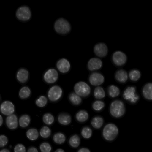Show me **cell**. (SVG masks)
Segmentation results:
<instances>
[{
    "label": "cell",
    "instance_id": "obj_31",
    "mask_svg": "<svg viewBox=\"0 0 152 152\" xmlns=\"http://www.w3.org/2000/svg\"><path fill=\"white\" fill-rule=\"evenodd\" d=\"M93 96L95 99L98 100H101L104 98L106 96L104 89L101 86L96 87L93 91Z\"/></svg>",
    "mask_w": 152,
    "mask_h": 152
},
{
    "label": "cell",
    "instance_id": "obj_13",
    "mask_svg": "<svg viewBox=\"0 0 152 152\" xmlns=\"http://www.w3.org/2000/svg\"><path fill=\"white\" fill-rule=\"evenodd\" d=\"M56 67L59 72L62 74H66L71 70V63L67 58H63L57 61Z\"/></svg>",
    "mask_w": 152,
    "mask_h": 152
},
{
    "label": "cell",
    "instance_id": "obj_37",
    "mask_svg": "<svg viewBox=\"0 0 152 152\" xmlns=\"http://www.w3.org/2000/svg\"><path fill=\"white\" fill-rule=\"evenodd\" d=\"M9 143V139L6 135L1 134L0 136V147L2 148L7 145Z\"/></svg>",
    "mask_w": 152,
    "mask_h": 152
},
{
    "label": "cell",
    "instance_id": "obj_22",
    "mask_svg": "<svg viewBox=\"0 0 152 152\" xmlns=\"http://www.w3.org/2000/svg\"><path fill=\"white\" fill-rule=\"evenodd\" d=\"M104 120L103 116L96 115L92 117L91 121V125L95 129H99L104 125Z\"/></svg>",
    "mask_w": 152,
    "mask_h": 152
},
{
    "label": "cell",
    "instance_id": "obj_17",
    "mask_svg": "<svg viewBox=\"0 0 152 152\" xmlns=\"http://www.w3.org/2000/svg\"><path fill=\"white\" fill-rule=\"evenodd\" d=\"M6 125L7 128L10 130H15L18 128V118L16 114L7 116L6 118Z\"/></svg>",
    "mask_w": 152,
    "mask_h": 152
},
{
    "label": "cell",
    "instance_id": "obj_27",
    "mask_svg": "<svg viewBox=\"0 0 152 152\" xmlns=\"http://www.w3.org/2000/svg\"><path fill=\"white\" fill-rule=\"evenodd\" d=\"M32 91L30 87L27 86H24L19 90L18 96L20 99L26 100L30 98L31 96Z\"/></svg>",
    "mask_w": 152,
    "mask_h": 152
},
{
    "label": "cell",
    "instance_id": "obj_14",
    "mask_svg": "<svg viewBox=\"0 0 152 152\" xmlns=\"http://www.w3.org/2000/svg\"><path fill=\"white\" fill-rule=\"evenodd\" d=\"M103 65L102 60L98 57L91 58L87 63V68L91 72H97L102 68Z\"/></svg>",
    "mask_w": 152,
    "mask_h": 152
},
{
    "label": "cell",
    "instance_id": "obj_15",
    "mask_svg": "<svg viewBox=\"0 0 152 152\" xmlns=\"http://www.w3.org/2000/svg\"><path fill=\"white\" fill-rule=\"evenodd\" d=\"M30 78V72L28 69L25 67H21L17 71L16 78L18 82L25 84L28 81Z\"/></svg>",
    "mask_w": 152,
    "mask_h": 152
},
{
    "label": "cell",
    "instance_id": "obj_21",
    "mask_svg": "<svg viewBox=\"0 0 152 152\" xmlns=\"http://www.w3.org/2000/svg\"><path fill=\"white\" fill-rule=\"evenodd\" d=\"M67 98L70 104L74 106H79L82 104V98L77 95L74 91L70 92Z\"/></svg>",
    "mask_w": 152,
    "mask_h": 152
},
{
    "label": "cell",
    "instance_id": "obj_39",
    "mask_svg": "<svg viewBox=\"0 0 152 152\" xmlns=\"http://www.w3.org/2000/svg\"><path fill=\"white\" fill-rule=\"evenodd\" d=\"M26 152H39V149L36 147L31 146L27 148Z\"/></svg>",
    "mask_w": 152,
    "mask_h": 152
},
{
    "label": "cell",
    "instance_id": "obj_1",
    "mask_svg": "<svg viewBox=\"0 0 152 152\" xmlns=\"http://www.w3.org/2000/svg\"><path fill=\"white\" fill-rule=\"evenodd\" d=\"M122 97L126 102L132 105L137 104L140 99L137 87L133 85H129L124 89Z\"/></svg>",
    "mask_w": 152,
    "mask_h": 152
},
{
    "label": "cell",
    "instance_id": "obj_41",
    "mask_svg": "<svg viewBox=\"0 0 152 152\" xmlns=\"http://www.w3.org/2000/svg\"><path fill=\"white\" fill-rule=\"evenodd\" d=\"M0 152H11V151L8 148H2L0 150Z\"/></svg>",
    "mask_w": 152,
    "mask_h": 152
},
{
    "label": "cell",
    "instance_id": "obj_42",
    "mask_svg": "<svg viewBox=\"0 0 152 152\" xmlns=\"http://www.w3.org/2000/svg\"><path fill=\"white\" fill-rule=\"evenodd\" d=\"M3 122H4V120H3V117H2V115H0V126L1 127H2Z\"/></svg>",
    "mask_w": 152,
    "mask_h": 152
},
{
    "label": "cell",
    "instance_id": "obj_32",
    "mask_svg": "<svg viewBox=\"0 0 152 152\" xmlns=\"http://www.w3.org/2000/svg\"><path fill=\"white\" fill-rule=\"evenodd\" d=\"M92 110L96 112H100L104 110L105 107V103L102 100H94L91 105Z\"/></svg>",
    "mask_w": 152,
    "mask_h": 152
},
{
    "label": "cell",
    "instance_id": "obj_34",
    "mask_svg": "<svg viewBox=\"0 0 152 152\" xmlns=\"http://www.w3.org/2000/svg\"><path fill=\"white\" fill-rule=\"evenodd\" d=\"M48 100L46 96L40 95L35 99V104L36 106L39 108H44L48 105Z\"/></svg>",
    "mask_w": 152,
    "mask_h": 152
},
{
    "label": "cell",
    "instance_id": "obj_25",
    "mask_svg": "<svg viewBox=\"0 0 152 152\" xmlns=\"http://www.w3.org/2000/svg\"><path fill=\"white\" fill-rule=\"evenodd\" d=\"M53 142L58 145H62L65 143L66 137L64 133L62 132H55L52 136Z\"/></svg>",
    "mask_w": 152,
    "mask_h": 152
},
{
    "label": "cell",
    "instance_id": "obj_9",
    "mask_svg": "<svg viewBox=\"0 0 152 152\" xmlns=\"http://www.w3.org/2000/svg\"><path fill=\"white\" fill-rule=\"evenodd\" d=\"M59 78L58 71L54 68H50L44 72L42 79L44 82L48 84L56 83Z\"/></svg>",
    "mask_w": 152,
    "mask_h": 152
},
{
    "label": "cell",
    "instance_id": "obj_35",
    "mask_svg": "<svg viewBox=\"0 0 152 152\" xmlns=\"http://www.w3.org/2000/svg\"><path fill=\"white\" fill-rule=\"evenodd\" d=\"M52 131L51 129L47 125H44L39 130V135L42 138L44 139H48L51 136Z\"/></svg>",
    "mask_w": 152,
    "mask_h": 152
},
{
    "label": "cell",
    "instance_id": "obj_3",
    "mask_svg": "<svg viewBox=\"0 0 152 152\" xmlns=\"http://www.w3.org/2000/svg\"><path fill=\"white\" fill-rule=\"evenodd\" d=\"M119 133L118 126L113 123H108L103 128L102 136L105 140L111 142L116 138Z\"/></svg>",
    "mask_w": 152,
    "mask_h": 152
},
{
    "label": "cell",
    "instance_id": "obj_6",
    "mask_svg": "<svg viewBox=\"0 0 152 152\" xmlns=\"http://www.w3.org/2000/svg\"><path fill=\"white\" fill-rule=\"evenodd\" d=\"M74 91L82 98H86L90 96L91 89L88 83L81 81L75 84Z\"/></svg>",
    "mask_w": 152,
    "mask_h": 152
},
{
    "label": "cell",
    "instance_id": "obj_24",
    "mask_svg": "<svg viewBox=\"0 0 152 152\" xmlns=\"http://www.w3.org/2000/svg\"><path fill=\"white\" fill-rule=\"evenodd\" d=\"M81 143V138L79 134L75 133L71 135L68 140V144L71 148H77Z\"/></svg>",
    "mask_w": 152,
    "mask_h": 152
},
{
    "label": "cell",
    "instance_id": "obj_7",
    "mask_svg": "<svg viewBox=\"0 0 152 152\" xmlns=\"http://www.w3.org/2000/svg\"><path fill=\"white\" fill-rule=\"evenodd\" d=\"M15 16L17 19L20 22H27L31 20L32 14L29 6L23 5L17 9Z\"/></svg>",
    "mask_w": 152,
    "mask_h": 152
},
{
    "label": "cell",
    "instance_id": "obj_40",
    "mask_svg": "<svg viewBox=\"0 0 152 152\" xmlns=\"http://www.w3.org/2000/svg\"><path fill=\"white\" fill-rule=\"evenodd\" d=\"M77 152H91V151L88 148L83 147L79 148L77 150Z\"/></svg>",
    "mask_w": 152,
    "mask_h": 152
},
{
    "label": "cell",
    "instance_id": "obj_19",
    "mask_svg": "<svg viewBox=\"0 0 152 152\" xmlns=\"http://www.w3.org/2000/svg\"><path fill=\"white\" fill-rule=\"evenodd\" d=\"M75 121L80 124H84L88 121L89 114L85 109H80L76 112L75 115Z\"/></svg>",
    "mask_w": 152,
    "mask_h": 152
},
{
    "label": "cell",
    "instance_id": "obj_23",
    "mask_svg": "<svg viewBox=\"0 0 152 152\" xmlns=\"http://www.w3.org/2000/svg\"><path fill=\"white\" fill-rule=\"evenodd\" d=\"M31 122V118L30 115L23 114L21 115L18 118V123L20 128L26 129L29 127Z\"/></svg>",
    "mask_w": 152,
    "mask_h": 152
},
{
    "label": "cell",
    "instance_id": "obj_33",
    "mask_svg": "<svg viewBox=\"0 0 152 152\" xmlns=\"http://www.w3.org/2000/svg\"><path fill=\"white\" fill-rule=\"evenodd\" d=\"M80 134L83 138L85 139H89L93 135V130L90 126L86 125L81 128L80 130Z\"/></svg>",
    "mask_w": 152,
    "mask_h": 152
},
{
    "label": "cell",
    "instance_id": "obj_4",
    "mask_svg": "<svg viewBox=\"0 0 152 152\" xmlns=\"http://www.w3.org/2000/svg\"><path fill=\"white\" fill-rule=\"evenodd\" d=\"M72 28L70 22L64 18H59L54 23V30L60 35H67L71 32Z\"/></svg>",
    "mask_w": 152,
    "mask_h": 152
},
{
    "label": "cell",
    "instance_id": "obj_43",
    "mask_svg": "<svg viewBox=\"0 0 152 152\" xmlns=\"http://www.w3.org/2000/svg\"><path fill=\"white\" fill-rule=\"evenodd\" d=\"M54 152H65V150L63 149V148H59L58 149H56Z\"/></svg>",
    "mask_w": 152,
    "mask_h": 152
},
{
    "label": "cell",
    "instance_id": "obj_12",
    "mask_svg": "<svg viewBox=\"0 0 152 152\" xmlns=\"http://www.w3.org/2000/svg\"><path fill=\"white\" fill-rule=\"evenodd\" d=\"M94 54L99 58H103L107 56L108 53V48L104 42L96 43L93 48Z\"/></svg>",
    "mask_w": 152,
    "mask_h": 152
},
{
    "label": "cell",
    "instance_id": "obj_36",
    "mask_svg": "<svg viewBox=\"0 0 152 152\" xmlns=\"http://www.w3.org/2000/svg\"><path fill=\"white\" fill-rule=\"evenodd\" d=\"M39 148L41 152H51L52 150L51 144L46 141L42 142L39 146Z\"/></svg>",
    "mask_w": 152,
    "mask_h": 152
},
{
    "label": "cell",
    "instance_id": "obj_10",
    "mask_svg": "<svg viewBox=\"0 0 152 152\" xmlns=\"http://www.w3.org/2000/svg\"><path fill=\"white\" fill-rule=\"evenodd\" d=\"M88 80L91 85L96 87L101 86L104 83L105 77L100 72H92L89 75Z\"/></svg>",
    "mask_w": 152,
    "mask_h": 152
},
{
    "label": "cell",
    "instance_id": "obj_28",
    "mask_svg": "<svg viewBox=\"0 0 152 152\" xmlns=\"http://www.w3.org/2000/svg\"><path fill=\"white\" fill-rule=\"evenodd\" d=\"M39 136V131L36 128H30L26 131V137L31 141H35L38 139Z\"/></svg>",
    "mask_w": 152,
    "mask_h": 152
},
{
    "label": "cell",
    "instance_id": "obj_5",
    "mask_svg": "<svg viewBox=\"0 0 152 152\" xmlns=\"http://www.w3.org/2000/svg\"><path fill=\"white\" fill-rule=\"evenodd\" d=\"M64 91L59 85H55L51 86L47 91V97L51 103H56L59 102L63 97Z\"/></svg>",
    "mask_w": 152,
    "mask_h": 152
},
{
    "label": "cell",
    "instance_id": "obj_26",
    "mask_svg": "<svg viewBox=\"0 0 152 152\" xmlns=\"http://www.w3.org/2000/svg\"><path fill=\"white\" fill-rule=\"evenodd\" d=\"M107 95L111 98H115L120 96L121 90L120 88L115 85L111 84L107 88Z\"/></svg>",
    "mask_w": 152,
    "mask_h": 152
},
{
    "label": "cell",
    "instance_id": "obj_16",
    "mask_svg": "<svg viewBox=\"0 0 152 152\" xmlns=\"http://www.w3.org/2000/svg\"><path fill=\"white\" fill-rule=\"evenodd\" d=\"M58 122L64 126H68L72 123V115L69 113L62 112L59 113L57 117Z\"/></svg>",
    "mask_w": 152,
    "mask_h": 152
},
{
    "label": "cell",
    "instance_id": "obj_11",
    "mask_svg": "<svg viewBox=\"0 0 152 152\" xmlns=\"http://www.w3.org/2000/svg\"><path fill=\"white\" fill-rule=\"evenodd\" d=\"M0 110L2 115L8 116L15 114V106L12 101L5 100L1 104Z\"/></svg>",
    "mask_w": 152,
    "mask_h": 152
},
{
    "label": "cell",
    "instance_id": "obj_38",
    "mask_svg": "<svg viewBox=\"0 0 152 152\" xmlns=\"http://www.w3.org/2000/svg\"><path fill=\"white\" fill-rule=\"evenodd\" d=\"M14 152H26V147L22 143H18L14 148Z\"/></svg>",
    "mask_w": 152,
    "mask_h": 152
},
{
    "label": "cell",
    "instance_id": "obj_29",
    "mask_svg": "<svg viewBox=\"0 0 152 152\" xmlns=\"http://www.w3.org/2000/svg\"><path fill=\"white\" fill-rule=\"evenodd\" d=\"M129 79L132 82L138 81L141 77V72L137 68H133L129 71L128 73Z\"/></svg>",
    "mask_w": 152,
    "mask_h": 152
},
{
    "label": "cell",
    "instance_id": "obj_2",
    "mask_svg": "<svg viewBox=\"0 0 152 152\" xmlns=\"http://www.w3.org/2000/svg\"><path fill=\"white\" fill-rule=\"evenodd\" d=\"M109 113L113 117L120 118L126 113V106L124 102L121 99H115L110 103Z\"/></svg>",
    "mask_w": 152,
    "mask_h": 152
},
{
    "label": "cell",
    "instance_id": "obj_8",
    "mask_svg": "<svg viewBox=\"0 0 152 152\" xmlns=\"http://www.w3.org/2000/svg\"><path fill=\"white\" fill-rule=\"evenodd\" d=\"M111 59L115 66L121 67L126 64L128 60V57L123 51L116 50L112 54Z\"/></svg>",
    "mask_w": 152,
    "mask_h": 152
},
{
    "label": "cell",
    "instance_id": "obj_18",
    "mask_svg": "<svg viewBox=\"0 0 152 152\" xmlns=\"http://www.w3.org/2000/svg\"><path fill=\"white\" fill-rule=\"evenodd\" d=\"M114 76L115 81L121 84L126 83L129 79L128 73L124 69H119L115 71Z\"/></svg>",
    "mask_w": 152,
    "mask_h": 152
},
{
    "label": "cell",
    "instance_id": "obj_30",
    "mask_svg": "<svg viewBox=\"0 0 152 152\" xmlns=\"http://www.w3.org/2000/svg\"><path fill=\"white\" fill-rule=\"evenodd\" d=\"M42 121L47 126H51L55 123V116L52 113L50 112L45 113L42 115Z\"/></svg>",
    "mask_w": 152,
    "mask_h": 152
},
{
    "label": "cell",
    "instance_id": "obj_20",
    "mask_svg": "<svg viewBox=\"0 0 152 152\" xmlns=\"http://www.w3.org/2000/svg\"><path fill=\"white\" fill-rule=\"evenodd\" d=\"M141 94L146 100L152 101V82H147L143 85Z\"/></svg>",
    "mask_w": 152,
    "mask_h": 152
}]
</instances>
